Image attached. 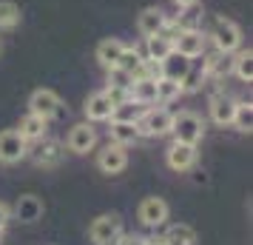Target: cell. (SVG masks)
<instances>
[{
    "mask_svg": "<svg viewBox=\"0 0 253 245\" xmlns=\"http://www.w3.org/2000/svg\"><path fill=\"white\" fill-rule=\"evenodd\" d=\"M137 131L139 137H165V134H171V126H173V114L168 111V108H145L142 111V117H139L137 123Z\"/></svg>",
    "mask_w": 253,
    "mask_h": 245,
    "instance_id": "7a4b0ae2",
    "label": "cell"
},
{
    "mask_svg": "<svg viewBox=\"0 0 253 245\" xmlns=\"http://www.w3.org/2000/svg\"><path fill=\"white\" fill-rule=\"evenodd\" d=\"M29 111L37 117H43V120H51V117H63V100H60L57 92H51V89H37L32 92L29 97Z\"/></svg>",
    "mask_w": 253,
    "mask_h": 245,
    "instance_id": "5b68a950",
    "label": "cell"
},
{
    "mask_svg": "<svg viewBox=\"0 0 253 245\" xmlns=\"http://www.w3.org/2000/svg\"><path fill=\"white\" fill-rule=\"evenodd\" d=\"M205 43H208V37L202 35V29H179L176 37H173V51L188 60H194L199 54H205Z\"/></svg>",
    "mask_w": 253,
    "mask_h": 245,
    "instance_id": "8992f818",
    "label": "cell"
},
{
    "mask_svg": "<svg viewBox=\"0 0 253 245\" xmlns=\"http://www.w3.org/2000/svg\"><path fill=\"white\" fill-rule=\"evenodd\" d=\"M108 71V89H120V92H128V86H131V80H134V77H131V74H128V71H123V69H105Z\"/></svg>",
    "mask_w": 253,
    "mask_h": 245,
    "instance_id": "1f68e13d",
    "label": "cell"
},
{
    "mask_svg": "<svg viewBox=\"0 0 253 245\" xmlns=\"http://www.w3.org/2000/svg\"><path fill=\"white\" fill-rule=\"evenodd\" d=\"M20 26V6L14 0H0V32H12Z\"/></svg>",
    "mask_w": 253,
    "mask_h": 245,
    "instance_id": "4316f807",
    "label": "cell"
},
{
    "mask_svg": "<svg viewBox=\"0 0 253 245\" xmlns=\"http://www.w3.org/2000/svg\"><path fill=\"white\" fill-rule=\"evenodd\" d=\"M66 146H69V151H74V154H88L94 146H97V131H94V126L91 123H77V126L69 131Z\"/></svg>",
    "mask_w": 253,
    "mask_h": 245,
    "instance_id": "30bf717a",
    "label": "cell"
},
{
    "mask_svg": "<svg viewBox=\"0 0 253 245\" xmlns=\"http://www.w3.org/2000/svg\"><path fill=\"white\" fill-rule=\"evenodd\" d=\"M179 17L173 20L176 23V29H199V23H202V12H199V6H185V9H179Z\"/></svg>",
    "mask_w": 253,
    "mask_h": 245,
    "instance_id": "4dcf8cb0",
    "label": "cell"
},
{
    "mask_svg": "<svg viewBox=\"0 0 253 245\" xmlns=\"http://www.w3.org/2000/svg\"><path fill=\"white\" fill-rule=\"evenodd\" d=\"M26 154H29V143H26L17 131L14 129L0 131V163L14 165V163H20Z\"/></svg>",
    "mask_w": 253,
    "mask_h": 245,
    "instance_id": "52a82bcc",
    "label": "cell"
},
{
    "mask_svg": "<svg viewBox=\"0 0 253 245\" xmlns=\"http://www.w3.org/2000/svg\"><path fill=\"white\" fill-rule=\"evenodd\" d=\"M126 165H128V151L120 143H108L103 151L97 154V168L103 174H120V171H126Z\"/></svg>",
    "mask_w": 253,
    "mask_h": 245,
    "instance_id": "ba28073f",
    "label": "cell"
},
{
    "mask_svg": "<svg viewBox=\"0 0 253 245\" xmlns=\"http://www.w3.org/2000/svg\"><path fill=\"white\" fill-rule=\"evenodd\" d=\"M168 23V14L162 12L160 6H145L142 12L137 14V29L142 37H151V35H160L162 29Z\"/></svg>",
    "mask_w": 253,
    "mask_h": 245,
    "instance_id": "4fadbf2b",
    "label": "cell"
},
{
    "mask_svg": "<svg viewBox=\"0 0 253 245\" xmlns=\"http://www.w3.org/2000/svg\"><path fill=\"white\" fill-rule=\"evenodd\" d=\"M137 217L142 225H148V228H157V225H162V222L168 220V202L160 197H145L142 202H139V211Z\"/></svg>",
    "mask_w": 253,
    "mask_h": 245,
    "instance_id": "8fae6325",
    "label": "cell"
},
{
    "mask_svg": "<svg viewBox=\"0 0 253 245\" xmlns=\"http://www.w3.org/2000/svg\"><path fill=\"white\" fill-rule=\"evenodd\" d=\"M230 74H236L242 83H251L253 80V51H251V49H242V51H236L233 66H230Z\"/></svg>",
    "mask_w": 253,
    "mask_h": 245,
    "instance_id": "cb8c5ba5",
    "label": "cell"
},
{
    "mask_svg": "<svg viewBox=\"0 0 253 245\" xmlns=\"http://www.w3.org/2000/svg\"><path fill=\"white\" fill-rule=\"evenodd\" d=\"M0 54H3V40H0Z\"/></svg>",
    "mask_w": 253,
    "mask_h": 245,
    "instance_id": "8d00e7d4",
    "label": "cell"
},
{
    "mask_svg": "<svg viewBox=\"0 0 253 245\" xmlns=\"http://www.w3.org/2000/svg\"><path fill=\"white\" fill-rule=\"evenodd\" d=\"M236 131H242V134H248V131L253 129V105L251 100L245 103V100H236V111H233V123H230Z\"/></svg>",
    "mask_w": 253,
    "mask_h": 245,
    "instance_id": "83f0119b",
    "label": "cell"
},
{
    "mask_svg": "<svg viewBox=\"0 0 253 245\" xmlns=\"http://www.w3.org/2000/svg\"><path fill=\"white\" fill-rule=\"evenodd\" d=\"M233 111H236V100H230L225 94L211 97V120L216 126H230L233 123Z\"/></svg>",
    "mask_w": 253,
    "mask_h": 245,
    "instance_id": "d6986e66",
    "label": "cell"
},
{
    "mask_svg": "<svg viewBox=\"0 0 253 245\" xmlns=\"http://www.w3.org/2000/svg\"><path fill=\"white\" fill-rule=\"evenodd\" d=\"M148 105H137L134 100H123V103L114 105V114H111V120H123V123H137L139 117H142V111H145Z\"/></svg>",
    "mask_w": 253,
    "mask_h": 245,
    "instance_id": "f1b7e54d",
    "label": "cell"
},
{
    "mask_svg": "<svg viewBox=\"0 0 253 245\" xmlns=\"http://www.w3.org/2000/svg\"><path fill=\"white\" fill-rule=\"evenodd\" d=\"M94 245H120L123 243V220L117 214H100L88 228Z\"/></svg>",
    "mask_w": 253,
    "mask_h": 245,
    "instance_id": "277c9868",
    "label": "cell"
},
{
    "mask_svg": "<svg viewBox=\"0 0 253 245\" xmlns=\"http://www.w3.org/2000/svg\"><path fill=\"white\" fill-rule=\"evenodd\" d=\"M199 57H202V54H199ZM199 57L191 60V66H188V71H185V77H182V94H194V92H199V89L205 86L208 71H205V60H199Z\"/></svg>",
    "mask_w": 253,
    "mask_h": 245,
    "instance_id": "ac0fdd59",
    "label": "cell"
},
{
    "mask_svg": "<svg viewBox=\"0 0 253 245\" xmlns=\"http://www.w3.org/2000/svg\"><path fill=\"white\" fill-rule=\"evenodd\" d=\"M111 123V129H108V134H111V143H120V146H131V143L139 140V131L134 123H123V120H108Z\"/></svg>",
    "mask_w": 253,
    "mask_h": 245,
    "instance_id": "603a6c76",
    "label": "cell"
},
{
    "mask_svg": "<svg viewBox=\"0 0 253 245\" xmlns=\"http://www.w3.org/2000/svg\"><path fill=\"white\" fill-rule=\"evenodd\" d=\"M196 146H191V143H179L173 140V146L168 148V154H165V160H168V168H173V171H191L196 165Z\"/></svg>",
    "mask_w": 253,
    "mask_h": 245,
    "instance_id": "9c48e42d",
    "label": "cell"
},
{
    "mask_svg": "<svg viewBox=\"0 0 253 245\" xmlns=\"http://www.w3.org/2000/svg\"><path fill=\"white\" fill-rule=\"evenodd\" d=\"M120 245H145V237H123Z\"/></svg>",
    "mask_w": 253,
    "mask_h": 245,
    "instance_id": "836d02e7",
    "label": "cell"
},
{
    "mask_svg": "<svg viewBox=\"0 0 253 245\" xmlns=\"http://www.w3.org/2000/svg\"><path fill=\"white\" fill-rule=\"evenodd\" d=\"M168 245H194L196 243V231L191 228V225H185V222H176V225H171L168 231H165V237H162Z\"/></svg>",
    "mask_w": 253,
    "mask_h": 245,
    "instance_id": "d4e9b609",
    "label": "cell"
},
{
    "mask_svg": "<svg viewBox=\"0 0 253 245\" xmlns=\"http://www.w3.org/2000/svg\"><path fill=\"white\" fill-rule=\"evenodd\" d=\"M179 97H182V83L179 80H168V77L157 80V103L168 105L173 100H179Z\"/></svg>",
    "mask_w": 253,
    "mask_h": 245,
    "instance_id": "484cf974",
    "label": "cell"
},
{
    "mask_svg": "<svg viewBox=\"0 0 253 245\" xmlns=\"http://www.w3.org/2000/svg\"><path fill=\"white\" fill-rule=\"evenodd\" d=\"M171 51H173V40H168V37H162V35L145 37V60H157V63H162Z\"/></svg>",
    "mask_w": 253,
    "mask_h": 245,
    "instance_id": "44dd1931",
    "label": "cell"
},
{
    "mask_svg": "<svg viewBox=\"0 0 253 245\" xmlns=\"http://www.w3.org/2000/svg\"><path fill=\"white\" fill-rule=\"evenodd\" d=\"M173 3H176V9H185V6H194L199 0H173Z\"/></svg>",
    "mask_w": 253,
    "mask_h": 245,
    "instance_id": "e575fe53",
    "label": "cell"
},
{
    "mask_svg": "<svg viewBox=\"0 0 253 245\" xmlns=\"http://www.w3.org/2000/svg\"><path fill=\"white\" fill-rule=\"evenodd\" d=\"M14 214H17L20 222H37L40 214H43V202H40V197H35V194H26V197L17 199Z\"/></svg>",
    "mask_w": 253,
    "mask_h": 245,
    "instance_id": "ffe728a7",
    "label": "cell"
},
{
    "mask_svg": "<svg viewBox=\"0 0 253 245\" xmlns=\"http://www.w3.org/2000/svg\"><path fill=\"white\" fill-rule=\"evenodd\" d=\"M114 114V100L108 97V92H94L88 100H85V117L88 123H105Z\"/></svg>",
    "mask_w": 253,
    "mask_h": 245,
    "instance_id": "7c38bea8",
    "label": "cell"
},
{
    "mask_svg": "<svg viewBox=\"0 0 253 245\" xmlns=\"http://www.w3.org/2000/svg\"><path fill=\"white\" fill-rule=\"evenodd\" d=\"M188 66H191V60L182 57V54H176V51H171V54H168V57L160 63L162 77H168V80H179V83H182V77H185V71H188Z\"/></svg>",
    "mask_w": 253,
    "mask_h": 245,
    "instance_id": "7402d4cb",
    "label": "cell"
},
{
    "mask_svg": "<svg viewBox=\"0 0 253 245\" xmlns=\"http://www.w3.org/2000/svg\"><path fill=\"white\" fill-rule=\"evenodd\" d=\"M145 245H168V243H165V240L160 237V240H145Z\"/></svg>",
    "mask_w": 253,
    "mask_h": 245,
    "instance_id": "d590c367",
    "label": "cell"
},
{
    "mask_svg": "<svg viewBox=\"0 0 253 245\" xmlns=\"http://www.w3.org/2000/svg\"><path fill=\"white\" fill-rule=\"evenodd\" d=\"M128 100H134L137 105H154L157 103V80L134 77L131 86H128Z\"/></svg>",
    "mask_w": 253,
    "mask_h": 245,
    "instance_id": "5bb4252c",
    "label": "cell"
},
{
    "mask_svg": "<svg viewBox=\"0 0 253 245\" xmlns=\"http://www.w3.org/2000/svg\"><path fill=\"white\" fill-rule=\"evenodd\" d=\"M142 54H139V49L137 46H126L123 49V54H120V60H117V69H123V71H128L131 77L139 71V66H142Z\"/></svg>",
    "mask_w": 253,
    "mask_h": 245,
    "instance_id": "f546056e",
    "label": "cell"
},
{
    "mask_svg": "<svg viewBox=\"0 0 253 245\" xmlns=\"http://www.w3.org/2000/svg\"><path fill=\"white\" fill-rule=\"evenodd\" d=\"M171 134H173V140L196 146L205 137V123H202V117L196 114V111H179V114H173Z\"/></svg>",
    "mask_w": 253,
    "mask_h": 245,
    "instance_id": "3957f363",
    "label": "cell"
},
{
    "mask_svg": "<svg viewBox=\"0 0 253 245\" xmlns=\"http://www.w3.org/2000/svg\"><path fill=\"white\" fill-rule=\"evenodd\" d=\"M205 37H211V43L216 51L222 54H233V51H239L242 46V29L233 20L228 17H213V23H211V32Z\"/></svg>",
    "mask_w": 253,
    "mask_h": 245,
    "instance_id": "6da1fadb",
    "label": "cell"
},
{
    "mask_svg": "<svg viewBox=\"0 0 253 245\" xmlns=\"http://www.w3.org/2000/svg\"><path fill=\"white\" fill-rule=\"evenodd\" d=\"M123 49H126V43L123 40H117V37H105V40H100L97 43V63L103 66V69H114L117 60H120V54H123Z\"/></svg>",
    "mask_w": 253,
    "mask_h": 245,
    "instance_id": "2e32d148",
    "label": "cell"
},
{
    "mask_svg": "<svg viewBox=\"0 0 253 245\" xmlns=\"http://www.w3.org/2000/svg\"><path fill=\"white\" fill-rule=\"evenodd\" d=\"M32 157H35V163L40 165V168H54V165H60V160H63V143L40 140V146L32 151Z\"/></svg>",
    "mask_w": 253,
    "mask_h": 245,
    "instance_id": "9a60e30c",
    "label": "cell"
},
{
    "mask_svg": "<svg viewBox=\"0 0 253 245\" xmlns=\"http://www.w3.org/2000/svg\"><path fill=\"white\" fill-rule=\"evenodd\" d=\"M9 220H12V208H9L6 202H0V234H3L6 225H9Z\"/></svg>",
    "mask_w": 253,
    "mask_h": 245,
    "instance_id": "d6a6232c",
    "label": "cell"
},
{
    "mask_svg": "<svg viewBox=\"0 0 253 245\" xmlns=\"http://www.w3.org/2000/svg\"><path fill=\"white\" fill-rule=\"evenodd\" d=\"M46 129H48V120H43V117H37V114H29L20 120V126H17V134L23 137L26 143H37V140H43L46 137Z\"/></svg>",
    "mask_w": 253,
    "mask_h": 245,
    "instance_id": "e0dca14e",
    "label": "cell"
}]
</instances>
